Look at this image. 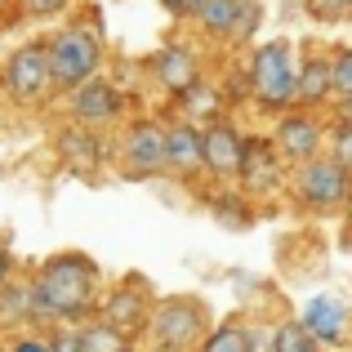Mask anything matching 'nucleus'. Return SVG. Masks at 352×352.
Here are the masks:
<instances>
[{
	"instance_id": "1",
	"label": "nucleus",
	"mask_w": 352,
	"mask_h": 352,
	"mask_svg": "<svg viewBox=\"0 0 352 352\" xmlns=\"http://www.w3.org/2000/svg\"><path fill=\"white\" fill-rule=\"evenodd\" d=\"M98 294V267L85 254H58L36 276V303L54 317H85Z\"/></svg>"
},
{
	"instance_id": "2",
	"label": "nucleus",
	"mask_w": 352,
	"mask_h": 352,
	"mask_svg": "<svg viewBox=\"0 0 352 352\" xmlns=\"http://www.w3.org/2000/svg\"><path fill=\"white\" fill-rule=\"evenodd\" d=\"M250 85L263 107H290L299 98V72H294V50L285 41H267L250 58Z\"/></svg>"
},
{
	"instance_id": "3",
	"label": "nucleus",
	"mask_w": 352,
	"mask_h": 352,
	"mask_svg": "<svg viewBox=\"0 0 352 352\" xmlns=\"http://www.w3.org/2000/svg\"><path fill=\"white\" fill-rule=\"evenodd\" d=\"M98 58H103L98 41H94L89 32H80V27H72V32L54 36V41H50L54 85H58V89H80L85 80H94V72H98Z\"/></svg>"
},
{
	"instance_id": "4",
	"label": "nucleus",
	"mask_w": 352,
	"mask_h": 352,
	"mask_svg": "<svg viewBox=\"0 0 352 352\" xmlns=\"http://www.w3.org/2000/svg\"><path fill=\"white\" fill-rule=\"evenodd\" d=\"M348 174H352V170L339 161V156H335V161H326V156H312V161H303L294 188H299L303 206H312V210H335V206H344L348 192H352V179H348Z\"/></svg>"
},
{
	"instance_id": "5",
	"label": "nucleus",
	"mask_w": 352,
	"mask_h": 352,
	"mask_svg": "<svg viewBox=\"0 0 352 352\" xmlns=\"http://www.w3.org/2000/svg\"><path fill=\"white\" fill-rule=\"evenodd\" d=\"M9 94L18 103H41L54 89V63H50V45H23L5 67Z\"/></svg>"
},
{
	"instance_id": "6",
	"label": "nucleus",
	"mask_w": 352,
	"mask_h": 352,
	"mask_svg": "<svg viewBox=\"0 0 352 352\" xmlns=\"http://www.w3.org/2000/svg\"><path fill=\"white\" fill-rule=\"evenodd\" d=\"M152 330L161 344L192 348L197 339H206V308L197 299H165L152 317Z\"/></svg>"
},
{
	"instance_id": "7",
	"label": "nucleus",
	"mask_w": 352,
	"mask_h": 352,
	"mask_svg": "<svg viewBox=\"0 0 352 352\" xmlns=\"http://www.w3.org/2000/svg\"><path fill=\"white\" fill-rule=\"evenodd\" d=\"M170 165V152H165V129L143 120L125 134V170L129 174H156Z\"/></svg>"
},
{
	"instance_id": "8",
	"label": "nucleus",
	"mask_w": 352,
	"mask_h": 352,
	"mask_svg": "<svg viewBox=\"0 0 352 352\" xmlns=\"http://www.w3.org/2000/svg\"><path fill=\"white\" fill-rule=\"evenodd\" d=\"M72 116L80 120V125H107V120L120 116V94L107 80H85V85L72 94Z\"/></svg>"
},
{
	"instance_id": "9",
	"label": "nucleus",
	"mask_w": 352,
	"mask_h": 352,
	"mask_svg": "<svg viewBox=\"0 0 352 352\" xmlns=\"http://www.w3.org/2000/svg\"><path fill=\"white\" fill-rule=\"evenodd\" d=\"M317 147H321V129H317V120H308V116H285L281 125H276V152L285 156V161H312L317 156Z\"/></svg>"
},
{
	"instance_id": "10",
	"label": "nucleus",
	"mask_w": 352,
	"mask_h": 352,
	"mask_svg": "<svg viewBox=\"0 0 352 352\" xmlns=\"http://www.w3.org/2000/svg\"><path fill=\"white\" fill-rule=\"evenodd\" d=\"M241 161H245V143L236 138V129L210 125L206 129V170H214L219 179H232V174H241Z\"/></svg>"
},
{
	"instance_id": "11",
	"label": "nucleus",
	"mask_w": 352,
	"mask_h": 352,
	"mask_svg": "<svg viewBox=\"0 0 352 352\" xmlns=\"http://www.w3.org/2000/svg\"><path fill=\"white\" fill-rule=\"evenodd\" d=\"M143 321H147V294L134 285H116L107 294V326H116L120 335H134V330H143Z\"/></svg>"
},
{
	"instance_id": "12",
	"label": "nucleus",
	"mask_w": 352,
	"mask_h": 352,
	"mask_svg": "<svg viewBox=\"0 0 352 352\" xmlns=\"http://www.w3.org/2000/svg\"><path fill=\"white\" fill-rule=\"evenodd\" d=\"M165 152H170V165L183 174L206 170V134H197L192 125H174L165 129Z\"/></svg>"
},
{
	"instance_id": "13",
	"label": "nucleus",
	"mask_w": 352,
	"mask_h": 352,
	"mask_svg": "<svg viewBox=\"0 0 352 352\" xmlns=\"http://www.w3.org/2000/svg\"><path fill=\"white\" fill-rule=\"evenodd\" d=\"M303 326L312 330V339L317 344H339L344 339V326H348V312H344V303L339 299H312L308 308H303Z\"/></svg>"
},
{
	"instance_id": "14",
	"label": "nucleus",
	"mask_w": 352,
	"mask_h": 352,
	"mask_svg": "<svg viewBox=\"0 0 352 352\" xmlns=\"http://www.w3.org/2000/svg\"><path fill=\"white\" fill-rule=\"evenodd\" d=\"M156 76H161V85L170 89V94H192L201 80L197 72V58H192V50H179V45H170V50L156 58Z\"/></svg>"
},
{
	"instance_id": "15",
	"label": "nucleus",
	"mask_w": 352,
	"mask_h": 352,
	"mask_svg": "<svg viewBox=\"0 0 352 352\" xmlns=\"http://www.w3.org/2000/svg\"><path fill=\"white\" fill-rule=\"evenodd\" d=\"M330 89H335V63L312 58L308 67L299 72V103H321Z\"/></svg>"
},
{
	"instance_id": "16",
	"label": "nucleus",
	"mask_w": 352,
	"mask_h": 352,
	"mask_svg": "<svg viewBox=\"0 0 352 352\" xmlns=\"http://www.w3.org/2000/svg\"><path fill=\"white\" fill-rule=\"evenodd\" d=\"M58 152L72 161V170H94L98 165V143L85 129H63L58 134Z\"/></svg>"
},
{
	"instance_id": "17",
	"label": "nucleus",
	"mask_w": 352,
	"mask_h": 352,
	"mask_svg": "<svg viewBox=\"0 0 352 352\" xmlns=\"http://www.w3.org/2000/svg\"><path fill=\"white\" fill-rule=\"evenodd\" d=\"M197 23L206 27V32H214V36H232V27H236V0H201Z\"/></svg>"
},
{
	"instance_id": "18",
	"label": "nucleus",
	"mask_w": 352,
	"mask_h": 352,
	"mask_svg": "<svg viewBox=\"0 0 352 352\" xmlns=\"http://www.w3.org/2000/svg\"><path fill=\"white\" fill-rule=\"evenodd\" d=\"M241 174H245V183H254L258 192L272 188V183H276V165H272V156H267V147L250 143L245 147V161H241Z\"/></svg>"
},
{
	"instance_id": "19",
	"label": "nucleus",
	"mask_w": 352,
	"mask_h": 352,
	"mask_svg": "<svg viewBox=\"0 0 352 352\" xmlns=\"http://www.w3.org/2000/svg\"><path fill=\"white\" fill-rule=\"evenodd\" d=\"M201 352H254V339L245 335L241 326H219V330H210L206 339H201Z\"/></svg>"
},
{
	"instance_id": "20",
	"label": "nucleus",
	"mask_w": 352,
	"mask_h": 352,
	"mask_svg": "<svg viewBox=\"0 0 352 352\" xmlns=\"http://www.w3.org/2000/svg\"><path fill=\"white\" fill-rule=\"evenodd\" d=\"M80 352H129V335H120L116 326H89L80 335Z\"/></svg>"
},
{
	"instance_id": "21",
	"label": "nucleus",
	"mask_w": 352,
	"mask_h": 352,
	"mask_svg": "<svg viewBox=\"0 0 352 352\" xmlns=\"http://www.w3.org/2000/svg\"><path fill=\"white\" fill-rule=\"evenodd\" d=\"M272 344H276V352H317V339H312V330L303 321H285Z\"/></svg>"
},
{
	"instance_id": "22",
	"label": "nucleus",
	"mask_w": 352,
	"mask_h": 352,
	"mask_svg": "<svg viewBox=\"0 0 352 352\" xmlns=\"http://www.w3.org/2000/svg\"><path fill=\"white\" fill-rule=\"evenodd\" d=\"M335 89H339L344 98H352V50L335 58Z\"/></svg>"
},
{
	"instance_id": "23",
	"label": "nucleus",
	"mask_w": 352,
	"mask_h": 352,
	"mask_svg": "<svg viewBox=\"0 0 352 352\" xmlns=\"http://www.w3.org/2000/svg\"><path fill=\"white\" fill-rule=\"evenodd\" d=\"M308 9L317 18H344L348 9H352V0H308Z\"/></svg>"
},
{
	"instance_id": "24",
	"label": "nucleus",
	"mask_w": 352,
	"mask_h": 352,
	"mask_svg": "<svg viewBox=\"0 0 352 352\" xmlns=\"http://www.w3.org/2000/svg\"><path fill=\"white\" fill-rule=\"evenodd\" d=\"M335 156L352 170V120H344V129L335 134Z\"/></svg>"
},
{
	"instance_id": "25",
	"label": "nucleus",
	"mask_w": 352,
	"mask_h": 352,
	"mask_svg": "<svg viewBox=\"0 0 352 352\" xmlns=\"http://www.w3.org/2000/svg\"><path fill=\"white\" fill-rule=\"evenodd\" d=\"M23 5H27V14H36V18H54V14L67 9V0H23Z\"/></svg>"
},
{
	"instance_id": "26",
	"label": "nucleus",
	"mask_w": 352,
	"mask_h": 352,
	"mask_svg": "<svg viewBox=\"0 0 352 352\" xmlns=\"http://www.w3.org/2000/svg\"><path fill=\"white\" fill-rule=\"evenodd\" d=\"M165 9H174V14H183V18H197L201 0H165Z\"/></svg>"
},
{
	"instance_id": "27",
	"label": "nucleus",
	"mask_w": 352,
	"mask_h": 352,
	"mask_svg": "<svg viewBox=\"0 0 352 352\" xmlns=\"http://www.w3.org/2000/svg\"><path fill=\"white\" fill-rule=\"evenodd\" d=\"M14 352H54V339H23Z\"/></svg>"
},
{
	"instance_id": "28",
	"label": "nucleus",
	"mask_w": 352,
	"mask_h": 352,
	"mask_svg": "<svg viewBox=\"0 0 352 352\" xmlns=\"http://www.w3.org/2000/svg\"><path fill=\"white\" fill-rule=\"evenodd\" d=\"M54 352H80V335H58L54 339Z\"/></svg>"
},
{
	"instance_id": "29",
	"label": "nucleus",
	"mask_w": 352,
	"mask_h": 352,
	"mask_svg": "<svg viewBox=\"0 0 352 352\" xmlns=\"http://www.w3.org/2000/svg\"><path fill=\"white\" fill-rule=\"evenodd\" d=\"M5 276H9V250H0V285H5Z\"/></svg>"
},
{
	"instance_id": "30",
	"label": "nucleus",
	"mask_w": 352,
	"mask_h": 352,
	"mask_svg": "<svg viewBox=\"0 0 352 352\" xmlns=\"http://www.w3.org/2000/svg\"><path fill=\"white\" fill-rule=\"evenodd\" d=\"M156 352H188V348H174V344H161Z\"/></svg>"
}]
</instances>
